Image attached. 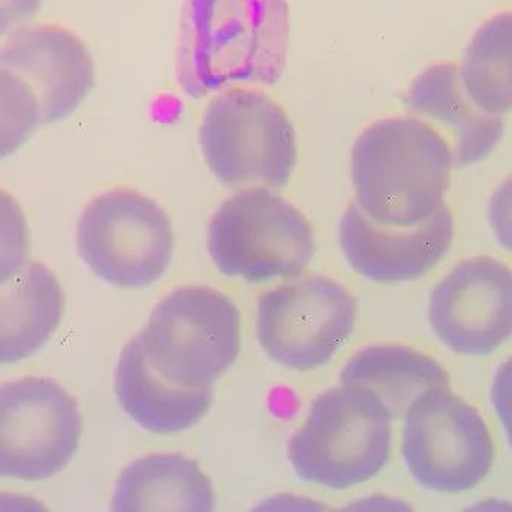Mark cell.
I'll use <instances>...</instances> for the list:
<instances>
[{
  "mask_svg": "<svg viewBox=\"0 0 512 512\" xmlns=\"http://www.w3.org/2000/svg\"><path fill=\"white\" fill-rule=\"evenodd\" d=\"M286 0H185L177 81L200 99L234 84L273 86L288 60Z\"/></svg>",
  "mask_w": 512,
  "mask_h": 512,
  "instance_id": "cell-1",
  "label": "cell"
},
{
  "mask_svg": "<svg viewBox=\"0 0 512 512\" xmlns=\"http://www.w3.org/2000/svg\"><path fill=\"white\" fill-rule=\"evenodd\" d=\"M451 168L447 140L420 117L378 120L352 147L354 201L376 224L417 227L444 206Z\"/></svg>",
  "mask_w": 512,
  "mask_h": 512,
  "instance_id": "cell-2",
  "label": "cell"
},
{
  "mask_svg": "<svg viewBox=\"0 0 512 512\" xmlns=\"http://www.w3.org/2000/svg\"><path fill=\"white\" fill-rule=\"evenodd\" d=\"M391 421L372 391L331 388L313 400L303 426L289 439V462L306 483L333 490L360 486L390 459Z\"/></svg>",
  "mask_w": 512,
  "mask_h": 512,
  "instance_id": "cell-3",
  "label": "cell"
},
{
  "mask_svg": "<svg viewBox=\"0 0 512 512\" xmlns=\"http://www.w3.org/2000/svg\"><path fill=\"white\" fill-rule=\"evenodd\" d=\"M137 337L144 358L161 378L188 390H206L236 363L242 318L222 292L183 286L155 307Z\"/></svg>",
  "mask_w": 512,
  "mask_h": 512,
  "instance_id": "cell-4",
  "label": "cell"
},
{
  "mask_svg": "<svg viewBox=\"0 0 512 512\" xmlns=\"http://www.w3.org/2000/svg\"><path fill=\"white\" fill-rule=\"evenodd\" d=\"M200 144L213 176L230 188H283L297 164V137L285 110L264 92L227 89L204 110Z\"/></svg>",
  "mask_w": 512,
  "mask_h": 512,
  "instance_id": "cell-5",
  "label": "cell"
},
{
  "mask_svg": "<svg viewBox=\"0 0 512 512\" xmlns=\"http://www.w3.org/2000/svg\"><path fill=\"white\" fill-rule=\"evenodd\" d=\"M207 249L225 276L252 283L295 279L315 255V233L285 198L270 189H245L213 216Z\"/></svg>",
  "mask_w": 512,
  "mask_h": 512,
  "instance_id": "cell-6",
  "label": "cell"
},
{
  "mask_svg": "<svg viewBox=\"0 0 512 512\" xmlns=\"http://www.w3.org/2000/svg\"><path fill=\"white\" fill-rule=\"evenodd\" d=\"M403 418V460L424 489L469 492L492 471L495 444L486 421L448 385L424 391Z\"/></svg>",
  "mask_w": 512,
  "mask_h": 512,
  "instance_id": "cell-7",
  "label": "cell"
},
{
  "mask_svg": "<svg viewBox=\"0 0 512 512\" xmlns=\"http://www.w3.org/2000/svg\"><path fill=\"white\" fill-rule=\"evenodd\" d=\"M77 248L84 264L104 282L117 288H146L170 267L173 225L152 198L113 189L84 207Z\"/></svg>",
  "mask_w": 512,
  "mask_h": 512,
  "instance_id": "cell-8",
  "label": "cell"
},
{
  "mask_svg": "<svg viewBox=\"0 0 512 512\" xmlns=\"http://www.w3.org/2000/svg\"><path fill=\"white\" fill-rule=\"evenodd\" d=\"M355 318L357 301L342 283L303 277L259 297L256 336L274 363L309 372L327 364L348 342Z\"/></svg>",
  "mask_w": 512,
  "mask_h": 512,
  "instance_id": "cell-9",
  "label": "cell"
},
{
  "mask_svg": "<svg viewBox=\"0 0 512 512\" xmlns=\"http://www.w3.org/2000/svg\"><path fill=\"white\" fill-rule=\"evenodd\" d=\"M81 429L77 400L53 379L0 385V477L50 480L71 462Z\"/></svg>",
  "mask_w": 512,
  "mask_h": 512,
  "instance_id": "cell-10",
  "label": "cell"
},
{
  "mask_svg": "<svg viewBox=\"0 0 512 512\" xmlns=\"http://www.w3.org/2000/svg\"><path fill=\"white\" fill-rule=\"evenodd\" d=\"M429 319L439 342L456 354L498 351L512 331L510 268L492 256L460 262L433 289Z\"/></svg>",
  "mask_w": 512,
  "mask_h": 512,
  "instance_id": "cell-11",
  "label": "cell"
},
{
  "mask_svg": "<svg viewBox=\"0 0 512 512\" xmlns=\"http://www.w3.org/2000/svg\"><path fill=\"white\" fill-rule=\"evenodd\" d=\"M0 68L35 95L39 123L71 116L95 86V63L83 39L59 24L21 27L0 48Z\"/></svg>",
  "mask_w": 512,
  "mask_h": 512,
  "instance_id": "cell-12",
  "label": "cell"
},
{
  "mask_svg": "<svg viewBox=\"0 0 512 512\" xmlns=\"http://www.w3.org/2000/svg\"><path fill=\"white\" fill-rule=\"evenodd\" d=\"M453 239V213L445 204L417 227L391 228L367 218L352 201L339 224V243L346 261L373 282L420 279L447 255Z\"/></svg>",
  "mask_w": 512,
  "mask_h": 512,
  "instance_id": "cell-13",
  "label": "cell"
},
{
  "mask_svg": "<svg viewBox=\"0 0 512 512\" xmlns=\"http://www.w3.org/2000/svg\"><path fill=\"white\" fill-rule=\"evenodd\" d=\"M405 105L447 140L456 167L483 161L504 137L502 117L492 116L472 102L459 66L451 62L424 69L409 86Z\"/></svg>",
  "mask_w": 512,
  "mask_h": 512,
  "instance_id": "cell-14",
  "label": "cell"
},
{
  "mask_svg": "<svg viewBox=\"0 0 512 512\" xmlns=\"http://www.w3.org/2000/svg\"><path fill=\"white\" fill-rule=\"evenodd\" d=\"M116 394L123 411L156 435L185 432L200 423L213 403V390H188L170 384L144 358L138 337L120 354Z\"/></svg>",
  "mask_w": 512,
  "mask_h": 512,
  "instance_id": "cell-15",
  "label": "cell"
},
{
  "mask_svg": "<svg viewBox=\"0 0 512 512\" xmlns=\"http://www.w3.org/2000/svg\"><path fill=\"white\" fill-rule=\"evenodd\" d=\"M65 294L56 274L30 262L0 285V364L30 357L48 342L62 321Z\"/></svg>",
  "mask_w": 512,
  "mask_h": 512,
  "instance_id": "cell-16",
  "label": "cell"
},
{
  "mask_svg": "<svg viewBox=\"0 0 512 512\" xmlns=\"http://www.w3.org/2000/svg\"><path fill=\"white\" fill-rule=\"evenodd\" d=\"M114 511L215 510L212 481L180 454H150L128 466L114 487Z\"/></svg>",
  "mask_w": 512,
  "mask_h": 512,
  "instance_id": "cell-17",
  "label": "cell"
},
{
  "mask_svg": "<svg viewBox=\"0 0 512 512\" xmlns=\"http://www.w3.org/2000/svg\"><path fill=\"white\" fill-rule=\"evenodd\" d=\"M340 384L372 391L393 420L424 391L447 387V370L429 355L408 346L375 345L358 351L340 372Z\"/></svg>",
  "mask_w": 512,
  "mask_h": 512,
  "instance_id": "cell-18",
  "label": "cell"
},
{
  "mask_svg": "<svg viewBox=\"0 0 512 512\" xmlns=\"http://www.w3.org/2000/svg\"><path fill=\"white\" fill-rule=\"evenodd\" d=\"M460 69L463 87L475 105L502 117L510 113L511 84V14L501 12L480 27Z\"/></svg>",
  "mask_w": 512,
  "mask_h": 512,
  "instance_id": "cell-19",
  "label": "cell"
},
{
  "mask_svg": "<svg viewBox=\"0 0 512 512\" xmlns=\"http://www.w3.org/2000/svg\"><path fill=\"white\" fill-rule=\"evenodd\" d=\"M39 125L32 90L17 75L0 68V161L14 155Z\"/></svg>",
  "mask_w": 512,
  "mask_h": 512,
  "instance_id": "cell-20",
  "label": "cell"
},
{
  "mask_svg": "<svg viewBox=\"0 0 512 512\" xmlns=\"http://www.w3.org/2000/svg\"><path fill=\"white\" fill-rule=\"evenodd\" d=\"M29 249L26 216L17 200L0 189V285L26 267Z\"/></svg>",
  "mask_w": 512,
  "mask_h": 512,
  "instance_id": "cell-21",
  "label": "cell"
},
{
  "mask_svg": "<svg viewBox=\"0 0 512 512\" xmlns=\"http://www.w3.org/2000/svg\"><path fill=\"white\" fill-rule=\"evenodd\" d=\"M41 5L42 0H0V35L32 20Z\"/></svg>",
  "mask_w": 512,
  "mask_h": 512,
  "instance_id": "cell-22",
  "label": "cell"
}]
</instances>
